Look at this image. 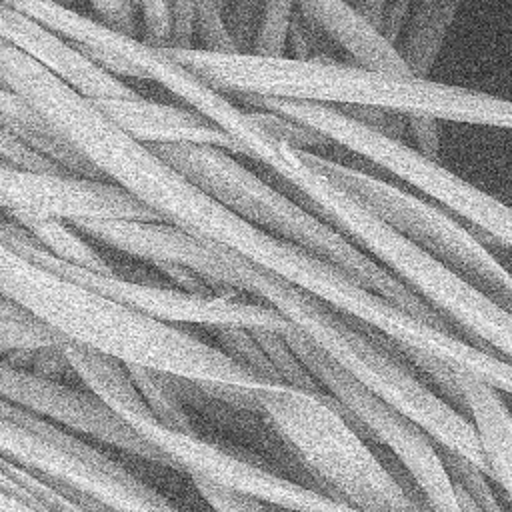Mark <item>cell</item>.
Instances as JSON below:
<instances>
[{"mask_svg": "<svg viewBox=\"0 0 512 512\" xmlns=\"http://www.w3.org/2000/svg\"><path fill=\"white\" fill-rule=\"evenodd\" d=\"M160 48L204 84L230 98L254 96L330 108L366 106L402 116H428L438 122L512 130V100L456 84L330 58L294 60L246 52Z\"/></svg>", "mask_w": 512, "mask_h": 512, "instance_id": "1", "label": "cell"}, {"mask_svg": "<svg viewBox=\"0 0 512 512\" xmlns=\"http://www.w3.org/2000/svg\"><path fill=\"white\" fill-rule=\"evenodd\" d=\"M0 296L30 310L66 342L128 366L158 370L190 384L244 390L278 386L186 328L130 310L22 258L2 242Z\"/></svg>", "mask_w": 512, "mask_h": 512, "instance_id": "2", "label": "cell"}, {"mask_svg": "<svg viewBox=\"0 0 512 512\" xmlns=\"http://www.w3.org/2000/svg\"><path fill=\"white\" fill-rule=\"evenodd\" d=\"M216 286L218 292L244 294L274 308L364 390L424 430L438 446L486 472L470 420L426 384L406 356L378 332L266 274L230 250H226Z\"/></svg>", "mask_w": 512, "mask_h": 512, "instance_id": "3", "label": "cell"}, {"mask_svg": "<svg viewBox=\"0 0 512 512\" xmlns=\"http://www.w3.org/2000/svg\"><path fill=\"white\" fill-rule=\"evenodd\" d=\"M150 148L170 168L240 218L334 264L404 312L456 332L424 300L358 250L302 200L292 198L286 188L280 190L256 176L228 150L206 144H152Z\"/></svg>", "mask_w": 512, "mask_h": 512, "instance_id": "4", "label": "cell"}, {"mask_svg": "<svg viewBox=\"0 0 512 512\" xmlns=\"http://www.w3.org/2000/svg\"><path fill=\"white\" fill-rule=\"evenodd\" d=\"M252 410L294 452L316 490L362 512H426L328 394L278 384L254 390Z\"/></svg>", "mask_w": 512, "mask_h": 512, "instance_id": "5", "label": "cell"}, {"mask_svg": "<svg viewBox=\"0 0 512 512\" xmlns=\"http://www.w3.org/2000/svg\"><path fill=\"white\" fill-rule=\"evenodd\" d=\"M0 456L108 512H182L84 436L0 400Z\"/></svg>", "mask_w": 512, "mask_h": 512, "instance_id": "6", "label": "cell"}, {"mask_svg": "<svg viewBox=\"0 0 512 512\" xmlns=\"http://www.w3.org/2000/svg\"><path fill=\"white\" fill-rule=\"evenodd\" d=\"M304 156L422 250L512 312V272L468 224L422 194L378 178L372 172L318 152H304Z\"/></svg>", "mask_w": 512, "mask_h": 512, "instance_id": "7", "label": "cell"}, {"mask_svg": "<svg viewBox=\"0 0 512 512\" xmlns=\"http://www.w3.org/2000/svg\"><path fill=\"white\" fill-rule=\"evenodd\" d=\"M0 242L22 258L66 280H72L130 310L168 324L272 330L280 334L294 330L292 324L274 308L244 294H192L168 284L132 280L118 276L116 272L98 274L72 266L44 252L28 236V232L12 220H0Z\"/></svg>", "mask_w": 512, "mask_h": 512, "instance_id": "8", "label": "cell"}, {"mask_svg": "<svg viewBox=\"0 0 512 512\" xmlns=\"http://www.w3.org/2000/svg\"><path fill=\"white\" fill-rule=\"evenodd\" d=\"M126 426L162 452L170 460L172 470L184 472L190 480H204L262 506L288 512H362L316 488L232 454L200 438L196 432L164 428L152 412L130 416Z\"/></svg>", "mask_w": 512, "mask_h": 512, "instance_id": "9", "label": "cell"}, {"mask_svg": "<svg viewBox=\"0 0 512 512\" xmlns=\"http://www.w3.org/2000/svg\"><path fill=\"white\" fill-rule=\"evenodd\" d=\"M0 208L10 214L58 218L160 220L122 188L68 172H38L0 164Z\"/></svg>", "mask_w": 512, "mask_h": 512, "instance_id": "10", "label": "cell"}, {"mask_svg": "<svg viewBox=\"0 0 512 512\" xmlns=\"http://www.w3.org/2000/svg\"><path fill=\"white\" fill-rule=\"evenodd\" d=\"M0 400L48 418L80 436L94 438L152 464L172 468L162 452L142 440L84 388L38 376L4 358H0Z\"/></svg>", "mask_w": 512, "mask_h": 512, "instance_id": "11", "label": "cell"}, {"mask_svg": "<svg viewBox=\"0 0 512 512\" xmlns=\"http://www.w3.org/2000/svg\"><path fill=\"white\" fill-rule=\"evenodd\" d=\"M0 40L28 56L32 62L60 78L78 94L98 98H132L138 92L80 50L66 42L58 32L38 20L0 2Z\"/></svg>", "mask_w": 512, "mask_h": 512, "instance_id": "12", "label": "cell"}, {"mask_svg": "<svg viewBox=\"0 0 512 512\" xmlns=\"http://www.w3.org/2000/svg\"><path fill=\"white\" fill-rule=\"evenodd\" d=\"M92 100V98H90ZM94 106L120 130L142 144H206L240 154V146L188 106L132 98H98Z\"/></svg>", "mask_w": 512, "mask_h": 512, "instance_id": "13", "label": "cell"}, {"mask_svg": "<svg viewBox=\"0 0 512 512\" xmlns=\"http://www.w3.org/2000/svg\"><path fill=\"white\" fill-rule=\"evenodd\" d=\"M292 4L298 16L320 38L344 52L352 64L408 74L396 48L346 0H292Z\"/></svg>", "mask_w": 512, "mask_h": 512, "instance_id": "14", "label": "cell"}, {"mask_svg": "<svg viewBox=\"0 0 512 512\" xmlns=\"http://www.w3.org/2000/svg\"><path fill=\"white\" fill-rule=\"evenodd\" d=\"M0 128L24 146L58 164L68 174L102 180L100 174L28 104V100L6 84H0Z\"/></svg>", "mask_w": 512, "mask_h": 512, "instance_id": "15", "label": "cell"}, {"mask_svg": "<svg viewBox=\"0 0 512 512\" xmlns=\"http://www.w3.org/2000/svg\"><path fill=\"white\" fill-rule=\"evenodd\" d=\"M462 0H414L394 48L412 76L426 78L438 62Z\"/></svg>", "mask_w": 512, "mask_h": 512, "instance_id": "16", "label": "cell"}, {"mask_svg": "<svg viewBox=\"0 0 512 512\" xmlns=\"http://www.w3.org/2000/svg\"><path fill=\"white\" fill-rule=\"evenodd\" d=\"M12 222L22 226L28 236L52 258L68 262L72 266L98 272L112 274L114 266L96 250L88 238H84L70 222L58 218H38V216H22L10 214Z\"/></svg>", "mask_w": 512, "mask_h": 512, "instance_id": "17", "label": "cell"}, {"mask_svg": "<svg viewBox=\"0 0 512 512\" xmlns=\"http://www.w3.org/2000/svg\"><path fill=\"white\" fill-rule=\"evenodd\" d=\"M66 340L24 306L0 296V358L34 354L62 346Z\"/></svg>", "mask_w": 512, "mask_h": 512, "instance_id": "18", "label": "cell"}, {"mask_svg": "<svg viewBox=\"0 0 512 512\" xmlns=\"http://www.w3.org/2000/svg\"><path fill=\"white\" fill-rule=\"evenodd\" d=\"M126 370L136 390L140 392L144 404L164 428H170L176 432H194L188 412L184 408L176 378L162 374L158 370L142 368V366L126 364Z\"/></svg>", "mask_w": 512, "mask_h": 512, "instance_id": "19", "label": "cell"}, {"mask_svg": "<svg viewBox=\"0 0 512 512\" xmlns=\"http://www.w3.org/2000/svg\"><path fill=\"white\" fill-rule=\"evenodd\" d=\"M294 14L292 0H266L260 14L250 52L262 58H282L286 54L288 30Z\"/></svg>", "mask_w": 512, "mask_h": 512, "instance_id": "20", "label": "cell"}, {"mask_svg": "<svg viewBox=\"0 0 512 512\" xmlns=\"http://www.w3.org/2000/svg\"><path fill=\"white\" fill-rule=\"evenodd\" d=\"M250 110V108H246ZM254 120L266 130L270 132L274 138L286 142L288 146L296 148V150H304V152H316L318 148H326L330 146V142L320 136L318 132L306 128L300 122H294L282 114L270 112V110H250Z\"/></svg>", "mask_w": 512, "mask_h": 512, "instance_id": "21", "label": "cell"}, {"mask_svg": "<svg viewBox=\"0 0 512 512\" xmlns=\"http://www.w3.org/2000/svg\"><path fill=\"white\" fill-rule=\"evenodd\" d=\"M264 4L266 0H222L220 2L224 26L232 38L236 52H250Z\"/></svg>", "mask_w": 512, "mask_h": 512, "instance_id": "22", "label": "cell"}, {"mask_svg": "<svg viewBox=\"0 0 512 512\" xmlns=\"http://www.w3.org/2000/svg\"><path fill=\"white\" fill-rule=\"evenodd\" d=\"M0 162L16 168L38 170V172H66L52 160L44 158L42 154L34 152L32 148L24 146L20 140L10 136L0 128Z\"/></svg>", "mask_w": 512, "mask_h": 512, "instance_id": "23", "label": "cell"}, {"mask_svg": "<svg viewBox=\"0 0 512 512\" xmlns=\"http://www.w3.org/2000/svg\"><path fill=\"white\" fill-rule=\"evenodd\" d=\"M328 46L324 38H320L294 10L290 30H288V40H286V54L288 58L294 60H324L320 54V48Z\"/></svg>", "mask_w": 512, "mask_h": 512, "instance_id": "24", "label": "cell"}, {"mask_svg": "<svg viewBox=\"0 0 512 512\" xmlns=\"http://www.w3.org/2000/svg\"><path fill=\"white\" fill-rule=\"evenodd\" d=\"M198 0H166L170 16V42L172 48H192L194 42V12Z\"/></svg>", "mask_w": 512, "mask_h": 512, "instance_id": "25", "label": "cell"}, {"mask_svg": "<svg viewBox=\"0 0 512 512\" xmlns=\"http://www.w3.org/2000/svg\"><path fill=\"white\" fill-rule=\"evenodd\" d=\"M98 14V20L104 24L126 32L136 34L138 32V14L130 0H86Z\"/></svg>", "mask_w": 512, "mask_h": 512, "instance_id": "26", "label": "cell"}, {"mask_svg": "<svg viewBox=\"0 0 512 512\" xmlns=\"http://www.w3.org/2000/svg\"><path fill=\"white\" fill-rule=\"evenodd\" d=\"M406 130L414 142V150L428 160L440 154V122L428 116H406Z\"/></svg>", "mask_w": 512, "mask_h": 512, "instance_id": "27", "label": "cell"}, {"mask_svg": "<svg viewBox=\"0 0 512 512\" xmlns=\"http://www.w3.org/2000/svg\"><path fill=\"white\" fill-rule=\"evenodd\" d=\"M414 0H386L378 32L384 36L388 44H396V40L402 34V28L406 24V18L410 14Z\"/></svg>", "mask_w": 512, "mask_h": 512, "instance_id": "28", "label": "cell"}, {"mask_svg": "<svg viewBox=\"0 0 512 512\" xmlns=\"http://www.w3.org/2000/svg\"><path fill=\"white\" fill-rule=\"evenodd\" d=\"M370 26H374L378 30L380 26V18L386 6V0H346Z\"/></svg>", "mask_w": 512, "mask_h": 512, "instance_id": "29", "label": "cell"}, {"mask_svg": "<svg viewBox=\"0 0 512 512\" xmlns=\"http://www.w3.org/2000/svg\"><path fill=\"white\" fill-rule=\"evenodd\" d=\"M140 22V20H138ZM140 34L146 38V40H152V42H162V40H166L168 38V34H170V26H168V30L164 32V34H160V36H150V34H146L144 30H142V26H140Z\"/></svg>", "mask_w": 512, "mask_h": 512, "instance_id": "30", "label": "cell"}, {"mask_svg": "<svg viewBox=\"0 0 512 512\" xmlns=\"http://www.w3.org/2000/svg\"><path fill=\"white\" fill-rule=\"evenodd\" d=\"M216 2H218V4H220V2H222V0H216Z\"/></svg>", "mask_w": 512, "mask_h": 512, "instance_id": "31", "label": "cell"}, {"mask_svg": "<svg viewBox=\"0 0 512 512\" xmlns=\"http://www.w3.org/2000/svg\"><path fill=\"white\" fill-rule=\"evenodd\" d=\"M0 84H2V80H0Z\"/></svg>", "mask_w": 512, "mask_h": 512, "instance_id": "32", "label": "cell"}, {"mask_svg": "<svg viewBox=\"0 0 512 512\" xmlns=\"http://www.w3.org/2000/svg\"><path fill=\"white\" fill-rule=\"evenodd\" d=\"M0 164H2V162H0Z\"/></svg>", "mask_w": 512, "mask_h": 512, "instance_id": "33", "label": "cell"}]
</instances>
